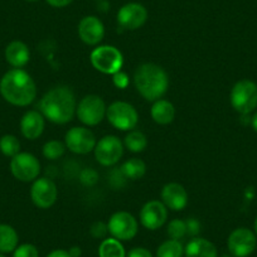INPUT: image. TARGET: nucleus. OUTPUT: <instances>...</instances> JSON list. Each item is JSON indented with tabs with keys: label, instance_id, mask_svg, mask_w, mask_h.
I'll return each mask as SVG.
<instances>
[{
	"label": "nucleus",
	"instance_id": "obj_23",
	"mask_svg": "<svg viewBox=\"0 0 257 257\" xmlns=\"http://www.w3.org/2000/svg\"><path fill=\"white\" fill-rule=\"evenodd\" d=\"M19 236L9 224H0V252L9 253L18 247Z\"/></svg>",
	"mask_w": 257,
	"mask_h": 257
},
{
	"label": "nucleus",
	"instance_id": "obj_33",
	"mask_svg": "<svg viewBox=\"0 0 257 257\" xmlns=\"http://www.w3.org/2000/svg\"><path fill=\"white\" fill-rule=\"evenodd\" d=\"M185 223H187V232L190 236H197L201 232V223L198 219L189 218L188 221H185Z\"/></svg>",
	"mask_w": 257,
	"mask_h": 257
},
{
	"label": "nucleus",
	"instance_id": "obj_16",
	"mask_svg": "<svg viewBox=\"0 0 257 257\" xmlns=\"http://www.w3.org/2000/svg\"><path fill=\"white\" fill-rule=\"evenodd\" d=\"M78 36L87 46H96L105 37V27L97 17H85L78 23Z\"/></svg>",
	"mask_w": 257,
	"mask_h": 257
},
{
	"label": "nucleus",
	"instance_id": "obj_35",
	"mask_svg": "<svg viewBox=\"0 0 257 257\" xmlns=\"http://www.w3.org/2000/svg\"><path fill=\"white\" fill-rule=\"evenodd\" d=\"M46 2L53 8H64V7L70 6L73 0H46Z\"/></svg>",
	"mask_w": 257,
	"mask_h": 257
},
{
	"label": "nucleus",
	"instance_id": "obj_8",
	"mask_svg": "<svg viewBox=\"0 0 257 257\" xmlns=\"http://www.w3.org/2000/svg\"><path fill=\"white\" fill-rule=\"evenodd\" d=\"M107 228L113 238L118 239V241H130L138 234L139 224H138L137 218L132 213L120 211L110 217Z\"/></svg>",
	"mask_w": 257,
	"mask_h": 257
},
{
	"label": "nucleus",
	"instance_id": "obj_12",
	"mask_svg": "<svg viewBox=\"0 0 257 257\" xmlns=\"http://www.w3.org/2000/svg\"><path fill=\"white\" fill-rule=\"evenodd\" d=\"M257 239L253 232L246 227H239L231 232L227 239V247L233 257H247L254 251Z\"/></svg>",
	"mask_w": 257,
	"mask_h": 257
},
{
	"label": "nucleus",
	"instance_id": "obj_15",
	"mask_svg": "<svg viewBox=\"0 0 257 257\" xmlns=\"http://www.w3.org/2000/svg\"><path fill=\"white\" fill-rule=\"evenodd\" d=\"M168 219V208L160 201H149L140 211V223L150 231L160 228Z\"/></svg>",
	"mask_w": 257,
	"mask_h": 257
},
{
	"label": "nucleus",
	"instance_id": "obj_31",
	"mask_svg": "<svg viewBox=\"0 0 257 257\" xmlns=\"http://www.w3.org/2000/svg\"><path fill=\"white\" fill-rule=\"evenodd\" d=\"M90 232H91V234H92V237H95V238L105 239L106 234H107V232H108L107 224H105L103 222H95V223L91 226Z\"/></svg>",
	"mask_w": 257,
	"mask_h": 257
},
{
	"label": "nucleus",
	"instance_id": "obj_39",
	"mask_svg": "<svg viewBox=\"0 0 257 257\" xmlns=\"http://www.w3.org/2000/svg\"><path fill=\"white\" fill-rule=\"evenodd\" d=\"M254 232H256V234H257V217H256V219H254Z\"/></svg>",
	"mask_w": 257,
	"mask_h": 257
},
{
	"label": "nucleus",
	"instance_id": "obj_27",
	"mask_svg": "<svg viewBox=\"0 0 257 257\" xmlns=\"http://www.w3.org/2000/svg\"><path fill=\"white\" fill-rule=\"evenodd\" d=\"M0 152L6 157H16L21 153V143L14 135H4L0 138Z\"/></svg>",
	"mask_w": 257,
	"mask_h": 257
},
{
	"label": "nucleus",
	"instance_id": "obj_30",
	"mask_svg": "<svg viewBox=\"0 0 257 257\" xmlns=\"http://www.w3.org/2000/svg\"><path fill=\"white\" fill-rule=\"evenodd\" d=\"M13 257H39V252L34 244L23 243L14 249Z\"/></svg>",
	"mask_w": 257,
	"mask_h": 257
},
{
	"label": "nucleus",
	"instance_id": "obj_9",
	"mask_svg": "<svg viewBox=\"0 0 257 257\" xmlns=\"http://www.w3.org/2000/svg\"><path fill=\"white\" fill-rule=\"evenodd\" d=\"M64 144L70 152L83 155L92 152L97 142L90 128L83 127V126H75L66 133Z\"/></svg>",
	"mask_w": 257,
	"mask_h": 257
},
{
	"label": "nucleus",
	"instance_id": "obj_17",
	"mask_svg": "<svg viewBox=\"0 0 257 257\" xmlns=\"http://www.w3.org/2000/svg\"><path fill=\"white\" fill-rule=\"evenodd\" d=\"M162 202L172 211H183L188 204V193L179 183H168L162 189Z\"/></svg>",
	"mask_w": 257,
	"mask_h": 257
},
{
	"label": "nucleus",
	"instance_id": "obj_29",
	"mask_svg": "<svg viewBox=\"0 0 257 257\" xmlns=\"http://www.w3.org/2000/svg\"><path fill=\"white\" fill-rule=\"evenodd\" d=\"M168 234L172 239H182L188 234L187 232V223L183 219H173L168 224Z\"/></svg>",
	"mask_w": 257,
	"mask_h": 257
},
{
	"label": "nucleus",
	"instance_id": "obj_7",
	"mask_svg": "<svg viewBox=\"0 0 257 257\" xmlns=\"http://www.w3.org/2000/svg\"><path fill=\"white\" fill-rule=\"evenodd\" d=\"M106 111L105 101L97 95H87L81 98L76 108L78 120L87 126L98 125L105 118Z\"/></svg>",
	"mask_w": 257,
	"mask_h": 257
},
{
	"label": "nucleus",
	"instance_id": "obj_13",
	"mask_svg": "<svg viewBox=\"0 0 257 257\" xmlns=\"http://www.w3.org/2000/svg\"><path fill=\"white\" fill-rule=\"evenodd\" d=\"M58 189L56 183L49 178H38L31 188V198L33 203L41 209H48L56 203Z\"/></svg>",
	"mask_w": 257,
	"mask_h": 257
},
{
	"label": "nucleus",
	"instance_id": "obj_26",
	"mask_svg": "<svg viewBox=\"0 0 257 257\" xmlns=\"http://www.w3.org/2000/svg\"><path fill=\"white\" fill-rule=\"evenodd\" d=\"M184 247L177 239H167L157 249V257H183Z\"/></svg>",
	"mask_w": 257,
	"mask_h": 257
},
{
	"label": "nucleus",
	"instance_id": "obj_19",
	"mask_svg": "<svg viewBox=\"0 0 257 257\" xmlns=\"http://www.w3.org/2000/svg\"><path fill=\"white\" fill-rule=\"evenodd\" d=\"M184 257H218V251L209 239L194 237L185 244Z\"/></svg>",
	"mask_w": 257,
	"mask_h": 257
},
{
	"label": "nucleus",
	"instance_id": "obj_40",
	"mask_svg": "<svg viewBox=\"0 0 257 257\" xmlns=\"http://www.w3.org/2000/svg\"><path fill=\"white\" fill-rule=\"evenodd\" d=\"M221 257H233V256H232V254H222Z\"/></svg>",
	"mask_w": 257,
	"mask_h": 257
},
{
	"label": "nucleus",
	"instance_id": "obj_32",
	"mask_svg": "<svg viewBox=\"0 0 257 257\" xmlns=\"http://www.w3.org/2000/svg\"><path fill=\"white\" fill-rule=\"evenodd\" d=\"M112 82L116 87L123 90V88L128 86V76L125 72H122V71H118L115 75H112Z\"/></svg>",
	"mask_w": 257,
	"mask_h": 257
},
{
	"label": "nucleus",
	"instance_id": "obj_37",
	"mask_svg": "<svg viewBox=\"0 0 257 257\" xmlns=\"http://www.w3.org/2000/svg\"><path fill=\"white\" fill-rule=\"evenodd\" d=\"M68 252H70L71 257H81V254H82V249L78 246L71 247V248L68 249Z\"/></svg>",
	"mask_w": 257,
	"mask_h": 257
},
{
	"label": "nucleus",
	"instance_id": "obj_20",
	"mask_svg": "<svg viewBox=\"0 0 257 257\" xmlns=\"http://www.w3.org/2000/svg\"><path fill=\"white\" fill-rule=\"evenodd\" d=\"M6 59L12 67L23 68L31 59L28 46L21 41H13L7 46Z\"/></svg>",
	"mask_w": 257,
	"mask_h": 257
},
{
	"label": "nucleus",
	"instance_id": "obj_2",
	"mask_svg": "<svg viewBox=\"0 0 257 257\" xmlns=\"http://www.w3.org/2000/svg\"><path fill=\"white\" fill-rule=\"evenodd\" d=\"M0 93L12 105L28 106L37 97V86L28 72L13 68L0 80Z\"/></svg>",
	"mask_w": 257,
	"mask_h": 257
},
{
	"label": "nucleus",
	"instance_id": "obj_24",
	"mask_svg": "<svg viewBox=\"0 0 257 257\" xmlns=\"http://www.w3.org/2000/svg\"><path fill=\"white\" fill-rule=\"evenodd\" d=\"M98 257H126V251L118 239L105 238L98 247Z\"/></svg>",
	"mask_w": 257,
	"mask_h": 257
},
{
	"label": "nucleus",
	"instance_id": "obj_25",
	"mask_svg": "<svg viewBox=\"0 0 257 257\" xmlns=\"http://www.w3.org/2000/svg\"><path fill=\"white\" fill-rule=\"evenodd\" d=\"M123 145L133 153H142L148 147V138L139 130H132L125 137Z\"/></svg>",
	"mask_w": 257,
	"mask_h": 257
},
{
	"label": "nucleus",
	"instance_id": "obj_18",
	"mask_svg": "<svg viewBox=\"0 0 257 257\" xmlns=\"http://www.w3.org/2000/svg\"><path fill=\"white\" fill-rule=\"evenodd\" d=\"M46 118L41 112L31 110L23 115L21 120V132L28 140H36L43 134Z\"/></svg>",
	"mask_w": 257,
	"mask_h": 257
},
{
	"label": "nucleus",
	"instance_id": "obj_5",
	"mask_svg": "<svg viewBox=\"0 0 257 257\" xmlns=\"http://www.w3.org/2000/svg\"><path fill=\"white\" fill-rule=\"evenodd\" d=\"M231 105L241 115H248L257 107V85L249 80L234 83L231 90Z\"/></svg>",
	"mask_w": 257,
	"mask_h": 257
},
{
	"label": "nucleus",
	"instance_id": "obj_21",
	"mask_svg": "<svg viewBox=\"0 0 257 257\" xmlns=\"http://www.w3.org/2000/svg\"><path fill=\"white\" fill-rule=\"evenodd\" d=\"M150 113H152L153 120L157 123H159V125H168V123H170L174 120L175 107L170 101L159 98V100L154 101Z\"/></svg>",
	"mask_w": 257,
	"mask_h": 257
},
{
	"label": "nucleus",
	"instance_id": "obj_4",
	"mask_svg": "<svg viewBox=\"0 0 257 257\" xmlns=\"http://www.w3.org/2000/svg\"><path fill=\"white\" fill-rule=\"evenodd\" d=\"M91 64L98 72L115 75L123 64L122 53L113 46H98L91 52Z\"/></svg>",
	"mask_w": 257,
	"mask_h": 257
},
{
	"label": "nucleus",
	"instance_id": "obj_11",
	"mask_svg": "<svg viewBox=\"0 0 257 257\" xmlns=\"http://www.w3.org/2000/svg\"><path fill=\"white\" fill-rule=\"evenodd\" d=\"M11 170L21 182H33L41 173V163L31 153H19L12 158Z\"/></svg>",
	"mask_w": 257,
	"mask_h": 257
},
{
	"label": "nucleus",
	"instance_id": "obj_3",
	"mask_svg": "<svg viewBox=\"0 0 257 257\" xmlns=\"http://www.w3.org/2000/svg\"><path fill=\"white\" fill-rule=\"evenodd\" d=\"M134 83L138 92L148 101H157L167 93L169 76L155 63H143L134 73Z\"/></svg>",
	"mask_w": 257,
	"mask_h": 257
},
{
	"label": "nucleus",
	"instance_id": "obj_6",
	"mask_svg": "<svg viewBox=\"0 0 257 257\" xmlns=\"http://www.w3.org/2000/svg\"><path fill=\"white\" fill-rule=\"evenodd\" d=\"M106 117L108 122L121 132H132L139 122V113L137 108L128 102L116 101L107 107Z\"/></svg>",
	"mask_w": 257,
	"mask_h": 257
},
{
	"label": "nucleus",
	"instance_id": "obj_1",
	"mask_svg": "<svg viewBox=\"0 0 257 257\" xmlns=\"http://www.w3.org/2000/svg\"><path fill=\"white\" fill-rule=\"evenodd\" d=\"M41 113L48 121L54 123L70 122L76 113L77 101L75 93L67 86H57L44 93L39 102Z\"/></svg>",
	"mask_w": 257,
	"mask_h": 257
},
{
	"label": "nucleus",
	"instance_id": "obj_38",
	"mask_svg": "<svg viewBox=\"0 0 257 257\" xmlns=\"http://www.w3.org/2000/svg\"><path fill=\"white\" fill-rule=\"evenodd\" d=\"M251 123H252V127H253V130L257 133V112L254 113L253 117H252Z\"/></svg>",
	"mask_w": 257,
	"mask_h": 257
},
{
	"label": "nucleus",
	"instance_id": "obj_41",
	"mask_svg": "<svg viewBox=\"0 0 257 257\" xmlns=\"http://www.w3.org/2000/svg\"><path fill=\"white\" fill-rule=\"evenodd\" d=\"M0 257H7V256H6V254L2 253V252H0Z\"/></svg>",
	"mask_w": 257,
	"mask_h": 257
},
{
	"label": "nucleus",
	"instance_id": "obj_28",
	"mask_svg": "<svg viewBox=\"0 0 257 257\" xmlns=\"http://www.w3.org/2000/svg\"><path fill=\"white\" fill-rule=\"evenodd\" d=\"M67 147L59 140H51L43 145V157L48 160H57L63 157Z\"/></svg>",
	"mask_w": 257,
	"mask_h": 257
},
{
	"label": "nucleus",
	"instance_id": "obj_34",
	"mask_svg": "<svg viewBox=\"0 0 257 257\" xmlns=\"http://www.w3.org/2000/svg\"><path fill=\"white\" fill-rule=\"evenodd\" d=\"M126 257H153V253L144 247H135L126 253Z\"/></svg>",
	"mask_w": 257,
	"mask_h": 257
},
{
	"label": "nucleus",
	"instance_id": "obj_22",
	"mask_svg": "<svg viewBox=\"0 0 257 257\" xmlns=\"http://www.w3.org/2000/svg\"><path fill=\"white\" fill-rule=\"evenodd\" d=\"M120 173L123 178L130 180L142 179L147 173V164L142 159L138 158H132L126 160L120 168Z\"/></svg>",
	"mask_w": 257,
	"mask_h": 257
},
{
	"label": "nucleus",
	"instance_id": "obj_36",
	"mask_svg": "<svg viewBox=\"0 0 257 257\" xmlns=\"http://www.w3.org/2000/svg\"><path fill=\"white\" fill-rule=\"evenodd\" d=\"M47 257H71V254L66 249H53L52 252H49Z\"/></svg>",
	"mask_w": 257,
	"mask_h": 257
},
{
	"label": "nucleus",
	"instance_id": "obj_10",
	"mask_svg": "<svg viewBox=\"0 0 257 257\" xmlns=\"http://www.w3.org/2000/svg\"><path fill=\"white\" fill-rule=\"evenodd\" d=\"M95 158L103 167H112L123 154V144L115 135H106L98 140L95 149Z\"/></svg>",
	"mask_w": 257,
	"mask_h": 257
},
{
	"label": "nucleus",
	"instance_id": "obj_14",
	"mask_svg": "<svg viewBox=\"0 0 257 257\" xmlns=\"http://www.w3.org/2000/svg\"><path fill=\"white\" fill-rule=\"evenodd\" d=\"M148 21V11L139 3H127L117 13V23L125 31H137Z\"/></svg>",
	"mask_w": 257,
	"mask_h": 257
},
{
	"label": "nucleus",
	"instance_id": "obj_42",
	"mask_svg": "<svg viewBox=\"0 0 257 257\" xmlns=\"http://www.w3.org/2000/svg\"><path fill=\"white\" fill-rule=\"evenodd\" d=\"M27 2H32L33 3V2H38V0H27Z\"/></svg>",
	"mask_w": 257,
	"mask_h": 257
}]
</instances>
